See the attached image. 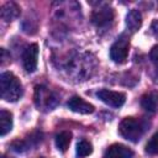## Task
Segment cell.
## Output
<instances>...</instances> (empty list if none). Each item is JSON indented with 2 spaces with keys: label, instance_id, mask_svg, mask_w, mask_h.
<instances>
[{
  "label": "cell",
  "instance_id": "3",
  "mask_svg": "<svg viewBox=\"0 0 158 158\" xmlns=\"http://www.w3.org/2000/svg\"><path fill=\"white\" fill-rule=\"evenodd\" d=\"M118 131L125 139L136 143L142 138L146 131V123L135 117H126L120 122Z\"/></svg>",
  "mask_w": 158,
  "mask_h": 158
},
{
  "label": "cell",
  "instance_id": "7",
  "mask_svg": "<svg viewBox=\"0 0 158 158\" xmlns=\"http://www.w3.org/2000/svg\"><path fill=\"white\" fill-rule=\"evenodd\" d=\"M96 96L105 102L109 106L112 107H121L125 104L126 95L121 91H114V90H107V89H100L96 93Z\"/></svg>",
  "mask_w": 158,
  "mask_h": 158
},
{
  "label": "cell",
  "instance_id": "14",
  "mask_svg": "<svg viewBox=\"0 0 158 158\" xmlns=\"http://www.w3.org/2000/svg\"><path fill=\"white\" fill-rule=\"evenodd\" d=\"M12 128V114L5 109L0 111V135L1 137L6 136Z\"/></svg>",
  "mask_w": 158,
  "mask_h": 158
},
{
  "label": "cell",
  "instance_id": "17",
  "mask_svg": "<svg viewBox=\"0 0 158 158\" xmlns=\"http://www.w3.org/2000/svg\"><path fill=\"white\" fill-rule=\"evenodd\" d=\"M146 152L149 154H158V132L154 133L146 144Z\"/></svg>",
  "mask_w": 158,
  "mask_h": 158
},
{
  "label": "cell",
  "instance_id": "1",
  "mask_svg": "<svg viewBox=\"0 0 158 158\" xmlns=\"http://www.w3.org/2000/svg\"><path fill=\"white\" fill-rule=\"evenodd\" d=\"M95 65L96 62L91 54H75L68 62V73L78 80H85L86 78H90L95 70Z\"/></svg>",
  "mask_w": 158,
  "mask_h": 158
},
{
  "label": "cell",
  "instance_id": "13",
  "mask_svg": "<svg viewBox=\"0 0 158 158\" xmlns=\"http://www.w3.org/2000/svg\"><path fill=\"white\" fill-rule=\"evenodd\" d=\"M19 15H20V7L17 6V4L12 2V1H9V2L2 5V7H1V17L5 21H7V22L12 21L16 17H19Z\"/></svg>",
  "mask_w": 158,
  "mask_h": 158
},
{
  "label": "cell",
  "instance_id": "6",
  "mask_svg": "<svg viewBox=\"0 0 158 158\" xmlns=\"http://www.w3.org/2000/svg\"><path fill=\"white\" fill-rule=\"evenodd\" d=\"M115 17V11L109 5H102L95 9L91 14V22L98 27L107 26Z\"/></svg>",
  "mask_w": 158,
  "mask_h": 158
},
{
  "label": "cell",
  "instance_id": "8",
  "mask_svg": "<svg viewBox=\"0 0 158 158\" xmlns=\"http://www.w3.org/2000/svg\"><path fill=\"white\" fill-rule=\"evenodd\" d=\"M37 59H38V44L31 43L26 47L22 53V64L27 73H33L37 69Z\"/></svg>",
  "mask_w": 158,
  "mask_h": 158
},
{
  "label": "cell",
  "instance_id": "2",
  "mask_svg": "<svg viewBox=\"0 0 158 158\" xmlns=\"http://www.w3.org/2000/svg\"><path fill=\"white\" fill-rule=\"evenodd\" d=\"M1 98L5 101L15 102L22 96V84L11 72H4L0 75Z\"/></svg>",
  "mask_w": 158,
  "mask_h": 158
},
{
  "label": "cell",
  "instance_id": "12",
  "mask_svg": "<svg viewBox=\"0 0 158 158\" xmlns=\"http://www.w3.org/2000/svg\"><path fill=\"white\" fill-rule=\"evenodd\" d=\"M126 26L131 32H136L142 26V15L138 10H131L126 15Z\"/></svg>",
  "mask_w": 158,
  "mask_h": 158
},
{
  "label": "cell",
  "instance_id": "9",
  "mask_svg": "<svg viewBox=\"0 0 158 158\" xmlns=\"http://www.w3.org/2000/svg\"><path fill=\"white\" fill-rule=\"evenodd\" d=\"M67 106L68 109H70L73 112H78V114H83V115H89V114H93L94 112V106L85 101L83 98L80 96H72L68 102H67Z\"/></svg>",
  "mask_w": 158,
  "mask_h": 158
},
{
  "label": "cell",
  "instance_id": "18",
  "mask_svg": "<svg viewBox=\"0 0 158 158\" xmlns=\"http://www.w3.org/2000/svg\"><path fill=\"white\" fill-rule=\"evenodd\" d=\"M149 57H151L152 62H153L156 65H158V44H156V46H154V47L151 49Z\"/></svg>",
  "mask_w": 158,
  "mask_h": 158
},
{
  "label": "cell",
  "instance_id": "20",
  "mask_svg": "<svg viewBox=\"0 0 158 158\" xmlns=\"http://www.w3.org/2000/svg\"><path fill=\"white\" fill-rule=\"evenodd\" d=\"M154 81H156V83H158V75L156 77V79H154Z\"/></svg>",
  "mask_w": 158,
  "mask_h": 158
},
{
  "label": "cell",
  "instance_id": "10",
  "mask_svg": "<svg viewBox=\"0 0 158 158\" xmlns=\"http://www.w3.org/2000/svg\"><path fill=\"white\" fill-rule=\"evenodd\" d=\"M104 158H133V151L123 144L115 143L105 151Z\"/></svg>",
  "mask_w": 158,
  "mask_h": 158
},
{
  "label": "cell",
  "instance_id": "5",
  "mask_svg": "<svg viewBox=\"0 0 158 158\" xmlns=\"http://www.w3.org/2000/svg\"><path fill=\"white\" fill-rule=\"evenodd\" d=\"M128 48H130V41L125 36H120L111 46L110 48V58L115 63H125L128 56Z\"/></svg>",
  "mask_w": 158,
  "mask_h": 158
},
{
  "label": "cell",
  "instance_id": "19",
  "mask_svg": "<svg viewBox=\"0 0 158 158\" xmlns=\"http://www.w3.org/2000/svg\"><path fill=\"white\" fill-rule=\"evenodd\" d=\"M151 31H152V33H153L154 36L158 37V20L153 21V23H152V26H151Z\"/></svg>",
  "mask_w": 158,
  "mask_h": 158
},
{
  "label": "cell",
  "instance_id": "16",
  "mask_svg": "<svg viewBox=\"0 0 158 158\" xmlns=\"http://www.w3.org/2000/svg\"><path fill=\"white\" fill-rule=\"evenodd\" d=\"M93 152V146L90 142H88L86 139H80L77 144V157L78 158H84L89 154H91Z\"/></svg>",
  "mask_w": 158,
  "mask_h": 158
},
{
  "label": "cell",
  "instance_id": "11",
  "mask_svg": "<svg viewBox=\"0 0 158 158\" xmlns=\"http://www.w3.org/2000/svg\"><path fill=\"white\" fill-rule=\"evenodd\" d=\"M141 106L144 111L149 114H154L158 109V90H152L142 95Z\"/></svg>",
  "mask_w": 158,
  "mask_h": 158
},
{
  "label": "cell",
  "instance_id": "4",
  "mask_svg": "<svg viewBox=\"0 0 158 158\" xmlns=\"http://www.w3.org/2000/svg\"><path fill=\"white\" fill-rule=\"evenodd\" d=\"M59 102L58 95L46 86L37 85L35 89V104L41 110H53Z\"/></svg>",
  "mask_w": 158,
  "mask_h": 158
},
{
  "label": "cell",
  "instance_id": "15",
  "mask_svg": "<svg viewBox=\"0 0 158 158\" xmlns=\"http://www.w3.org/2000/svg\"><path fill=\"white\" fill-rule=\"evenodd\" d=\"M72 133L69 131H62L56 136V146L60 152H65L70 144Z\"/></svg>",
  "mask_w": 158,
  "mask_h": 158
}]
</instances>
